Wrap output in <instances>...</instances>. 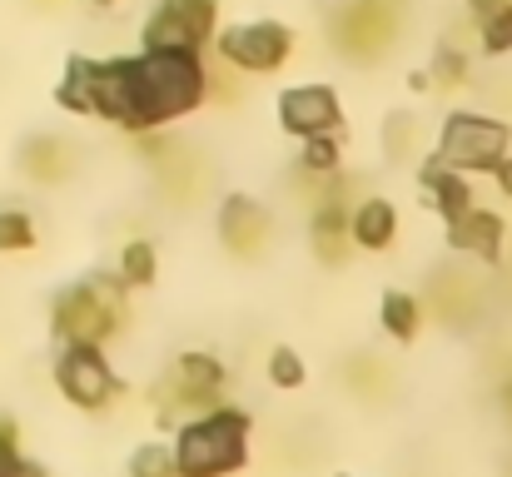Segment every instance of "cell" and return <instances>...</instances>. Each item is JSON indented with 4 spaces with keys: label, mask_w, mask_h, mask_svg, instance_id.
Instances as JSON below:
<instances>
[{
    "label": "cell",
    "mask_w": 512,
    "mask_h": 477,
    "mask_svg": "<svg viewBox=\"0 0 512 477\" xmlns=\"http://www.w3.org/2000/svg\"><path fill=\"white\" fill-rule=\"evenodd\" d=\"M90 5H115V0H90Z\"/></svg>",
    "instance_id": "obj_29"
},
{
    "label": "cell",
    "mask_w": 512,
    "mask_h": 477,
    "mask_svg": "<svg viewBox=\"0 0 512 477\" xmlns=\"http://www.w3.org/2000/svg\"><path fill=\"white\" fill-rule=\"evenodd\" d=\"M473 5V20L483 30V45L493 55L512 50V0H468Z\"/></svg>",
    "instance_id": "obj_15"
},
{
    "label": "cell",
    "mask_w": 512,
    "mask_h": 477,
    "mask_svg": "<svg viewBox=\"0 0 512 477\" xmlns=\"http://www.w3.org/2000/svg\"><path fill=\"white\" fill-rule=\"evenodd\" d=\"M55 383H60L65 398L80 403V408H105V403L120 393V383L110 378V368H105V358H100L95 343H70L65 358L55 363Z\"/></svg>",
    "instance_id": "obj_8"
},
{
    "label": "cell",
    "mask_w": 512,
    "mask_h": 477,
    "mask_svg": "<svg viewBox=\"0 0 512 477\" xmlns=\"http://www.w3.org/2000/svg\"><path fill=\"white\" fill-rule=\"evenodd\" d=\"M224 393V368L209 353H184L174 363L170 383H165V413L184 408V413H209Z\"/></svg>",
    "instance_id": "obj_9"
},
{
    "label": "cell",
    "mask_w": 512,
    "mask_h": 477,
    "mask_svg": "<svg viewBox=\"0 0 512 477\" xmlns=\"http://www.w3.org/2000/svg\"><path fill=\"white\" fill-rule=\"evenodd\" d=\"M498 179H503V189L512 194V159H503V164H498Z\"/></svg>",
    "instance_id": "obj_27"
},
{
    "label": "cell",
    "mask_w": 512,
    "mask_h": 477,
    "mask_svg": "<svg viewBox=\"0 0 512 477\" xmlns=\"http://www.w3.org/2000/svg\"><path fill=\"white\" fill-rule=\"evenodd\" d=\"M35 244V224L20 209H0V249H30Z\"/></svg>",
    "instance_id": "obj_20"
},
{
    "label": "cell",
    "mask_w": 512,
    "mask_h": 477,
    "mask_svg": "<svg viewBox=\"0 0 512 477\" xmlns=\"http://www.w3.org/2000/svg\"><path fill=\"white\" fill-rule=\"evenodd\" d=\"M120 279H125V284H155V244H150V239H135V244H125Z\"/></svg>",
    "instance_id": "obj_19"
},
{
    "label": "cell",
    "mask_w": 512,
    "mask_h": 477,
    "mask_svg": "<svg viewBox=\"0 0 512 477\" xmlns=\"http://www.w3.org/2000/svg\"><path fill=\"white\" fill-rule=\"evenodd\" d=\"M388 150H393V155H408V115H393V125H388Z\"/></svg>",
    "instance_id": "obj_25"
},
{
    "label": "cell",
    "mask_w": 512,
    "mask_h": 477,
    "mask_svg": "<svg viewBox=\"0 0 512 477\" xmlns=\"http://www.w3.org/2000/svg\"><path fill=\"white\" fill-rule=\"evenodd\" d=\"M314 249L324 264H343V254H348V214H343L339 194H329L314 214Z\"/></svg>",
    "instance_id": "obj_14"
},
{
    "label": "cell",
    "mask_w": 512,
    "mask_h": 477,
    "mask_svg": "<svg viewBox=\"0 0 512 477\" xmlns=\"http://www.w3.org/2000/svg\"><path fill=\"white\" fill-rule=\"evenodd\" d=\"M269 373H274L279 388H299V383H304V358H294L289 348H279L274 363H269Z\"/></svg>",
    "instance_id": "obj_23"
},
{
    "label": "cell",
    "mask_w": 512,
    "mask_h": 477,
    "mask_svg": "<svg viewBox=\"0 0 512 477\" xmlns=\"http://www.w3.org/2000/svg\"><path fill=\"white\" fill-rule=\"evenodd\" d=\"M120 323H125V299L105 279L75 284L70 294L55 299V333L65 343H105Z\"/></svg>",
    "instance_id": "obj_4"
},
{
    "label": "cell",
    "mask_w": 512,
    "mask_h": 477,
    "mask_svg": "<svg viewBox=\"0 0 512 477\" xmlns=\"http://www.w3.org/2000/svg\"><path fill=\"white\" fill-rule=\"evenodd\" d=\"M244 438H249V418L239 413H219L209 408L204 418L179 428L174 443V468L179 477H224L244 463Z\"/></svg>",
    "instance_id": "obj_2"
},
{
    "label": "cell",
    "mask_w": 512,
    "mask_h": 477,
    "mask_svg": "<svg viewBox=\"0 0 512 477\" xmlns=\"http://www.w3.org/2000/svg\"><path fill=\"white\" fill-rule=\"evenodd\" d=\"M403 25V0H343L329 20V35L348 60H378L393 50Z\"/></svg>",
    "instance_id": "obj_3"
},
{
    "label": "cell",
    "mask_w": 512,
    "mask_h": 477,
    "mask_svg": "<svg viewBox=\"0 0 512 477\" xmlns=\"http://www.w3.org/2000/svg\"><path fill=\"white\" fill-rule=\"evenodd\" d=\"M289 50H294V35H289V25H279V20H254V25H234V30L219 35V55H224L229 65L249 70V75L279 70V65L289 60Z\"/></svg>",
    "instance_id": "obj_6"
},
{
    "label": "cell",
    "mask_w": 512,
    "mask_h": 477,
    "mask_svg": "<svg viewBox=\"0 0 512 477\" xmlns=\"http://www.w3.org/2000/svg\"><path fill=\"white\" fill-rule=\"evenodd\" d=\"M25 174L30 179H45V184L65 179L70 174V145L65 140H30L25 145Z\"/></svg>",
    "instance_id": "obj_16"
},
{
    "label": "cell",
    "mask_w": 512,
    "mask_h": 477,
    "mask_svg": "<svg viewBox=\"0 0 512 477\" xmlns=\"http://www.w3.org/2000/svg\"><path fill=\"white\" fill-rule=\"evenodd\" d=\"M453 224V244L463 254H478V259H498L503 254V219L488 214V209H463Z\"/></svg>",
    "instance_id": "obj_12"
},
{
    "label": "cell",
    "mask_w": 512,
    "mask_h": 477,
    "mask_svg": "<svg viewBox=\"0 0 512 477\" xmlns=\"http://www.w3.org/2000/svg\"><path fill=\"white\" fill-rule=\"evenodd\" d=\"M423 184L433 189V199H438V209L448 214V219H458L463 209H473V189L453 174V169H443V164H428L423 169Z\"/></svg>",
    "instance_id": "obj_17"
},
{
    "label": "cell",
    "mask_w": 512,
    "mask_h": 477,
    "mask_svg": "<svg viewBox=\"0 0 512 477\" xmlns=\"http://www.w3.org/2000/svg\"><path fill=\"white\" fill-rule=\"evenodd\" d=\"M463 75H468V60H463L458 50H443V55H438V85H458Z\"/></svg>",
    "instance_id": "obj_24"
},
{
    "label": "cell",
    "mask_w": 512,
    "mask_h": 477,
    "mask_svg": "<svg viewBox=\"0 0 512 477\" xmlns=\"http://www.w3.org/2000/svg\"><path fill=\"white\" fill-rule=\"evenodd\" d=\"M0 477H45V473H40L35 463H25V458H15L10 468H0Z\"/></svg>",
    "instance_id": "obj_26"
},
{
    "label": "cell",
    "mask_w": 512,
    "mask_h": 477,
    "mask_svg": "<svg viewBox=\"0 0 512 477\" xmlns=\"http://www.w3.org/2000/svg\"><path fill=\"white\" fill-rule=\"evenodd\" d=\"M130 473L135 477H179V468H174V453H165V448H140L135 463H130Z\"/></svg>",
    "instance_id": "obj_22"
},
{
    "label": "cell",
    "mask_w": 512,
    "mask_h": 477,
    "mask_svg": "<svg viewBox=\"0 0 512 477\" xmlns=\"http://www.w3.org/2000/svg\"><path fill=\"white\" fill-rule=\"evenodd\" d=\"M503 408H508V418H512V378H508V388H503Z\"/></svg>",
    "instance_id": "obj_28"
},
{
    "label": "cell",
    "mask_w": 512,
    "mask_h": 477,
    "mask_svg": "<svg viewBox=\"0 0 512 477\" xmlns=\"http://www.w3.org/2000/svg\"><path fill=\"white\" fill-rule=\"evenodd\" d=\"M219 234H224V244H229L239 259H254V254H264V244H269V214H264L254 199L234 194V199L224 204V214H219Z\"/></svg>",
    "instance_id": "obj_11"
},
{
    "label": "cell",
    "mask_w": 512,
    "mask_h": 477,
    "mask_svg": "<svg viewBox=\"0 0 512 477\" xmlns=\"http://www.w3.org/2000/svg\"><path fill=\"white\" fill-rule=\"evenodd\" d=\"M418 323H423V309H418V299L413 294H388L383 299V328L393 333V338H413L418 333Z\"/></svg>",
    "instance_id": "obj_18"
},
{
    "label": "cell",
    "mask_w": 512,
    "mask_h": 477,
    "mask_svg": "<svg viewBox=\"0 0 512 477\" xmlns=\"http://www.w3.org/2000/svg\"><path fill=\"white\" fill-rule=\"evenodd\" d=\"M279 120L289 135H334L339 130V95L329 85H304V90H284L279 100Z\"/></svg>",
    "instance_id": "obj_10"
},
{
    "label": "cell",
    "mask_w": 512,
    "mask_h": 477,
    "mask_svg": "<svg viewBox=\"0 0 512 477\" xmlns=\"http://www.w3.org/2000/svg\"><path fill=\"white\" fill-rule=\"evenodd\" d=\"M339 145H334V135H309V145H304V164L314 169V174H334L339 169Z\"/></svg>",
    "instance_id": "obj_21"
},
{
    "label": "cell",
    "mask_w": 512,
    "mask_h": 477,
    "mask_svg": "<svg viewBox=\"0 0 512 477\" xmlns=\"http://www.w3.org/2000/svg\"><path fill=\"white\" fill-rule=\"evenodd\" d=\"M214 20H219L214 0H160L145 30V45L150 50H199L214 35Z\"/></svg>",
    "instance_id": "obj_7"
},
{
    "label": "cell",
    "mask_w": 512,
    "mask_h": 477,
    "mask_svg": "<svg viewBox=\"0 0 512 477\" xmlns=\"http://www.w3.org/2000/svg\"><path fill=\"white\" fill-rule=\"evenodd\" d=\"M508 125L483 120V115H453L438 145V164L463 174V169H498L508 155Z\"/></svg>",
    "instance_id": "obj_5"
},
{
    "label": "cell",
    "mask_w": 512,
    "mask_h": 477,
    "mask_svg": "<svg viewBox=\"0 0 512 477\" xmlns=\"http://www.w3.org/2000/svg\"><path fill=\"white\" fill-rule=\"evenodd\" d=\"M393 234H398V214H393L388 199H368V204H358V214L348 219V239L363 244V249H388Z\"/></svg>",
    "instance_id": "obj_13"
},
{
    "label": "cell",
    "mask_w": 512,
    "mask_h": 477,
    "mask_svg": "<svg viewBox=\"0 0 512 477\" xmlns=\"http://www.w3.org/2000/svg\"><path fill=\"white\" fill-rule=\"evenodd\" d=\"M204 65L194 50H145L135 60H70L60 105L80 115H105L125 130H150L204 100Z\"/></svg>",
    "instance_id": "obj_1"
}]
</instances>
